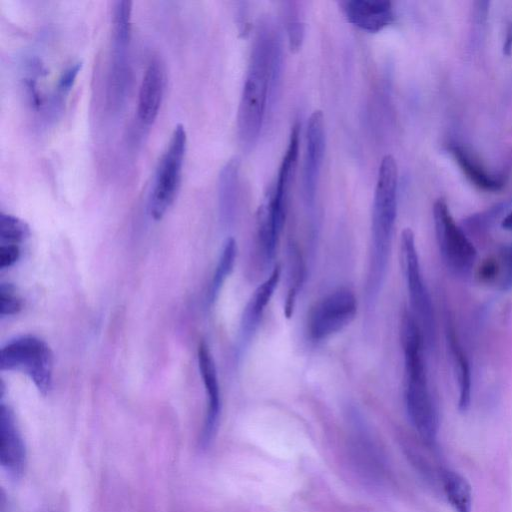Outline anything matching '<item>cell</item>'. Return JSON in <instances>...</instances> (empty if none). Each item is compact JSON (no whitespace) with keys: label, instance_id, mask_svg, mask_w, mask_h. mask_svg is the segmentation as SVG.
<instances>
[{"label":"cell","instance_id":"cell-1","mask_svg":"<svg viewBox=\"0 0 512 512\" xmlns=\"http://www.w3.org/2000/svg\"><path fill=\"white\" fill-rule=\"evenodd\" d=\"M280 64L278 33L269 22H262L252 44L238 108V133L245 147H252L259 137L269 93L278 79Z\"/></svg>","mask_w":512,"mask_h":512},{"label":"cell","instance_id":"cell-2","mask_svg":"<svg viewBox=\"0 0 512 512\" xmlns=\"http://www.w3.org/2000/svg\"><path fill=\"white\" fill-rule=\"evenodd\" d=\"M398 169L393 156L380 163L372 209V258L368 293L373 296L384 279L397 214Z\"/></svg>","mask_w":512,"mask_h":512},{"label":"cell","instance_id":"cell-3","mask_svg":"<svg viewBox=\"0 0 512 512\" xmlns=\"http://www.w3.org/2000/svg\"><path fill=\"white\" fill-rule=\"evenodd\" d=\"M0 370L25 373L38 391L47 395L52 387L53 354L43 340L22 336L1 349Z\"/></svg>","mask_w":512,"mask_h":512},{"label":"cell","instance_id":"cell-4","mask_svg":"<svg viewBox=\"0 0 512 512\" xmlns=\"http://www.w3.org/2000/svg\"><path fill=\"white\" fill-rule=\"evenodd\" d=\"M186 131L181 124L176 125L170 142L162 155L155 174L149 201L150 214L161 220L174 202L179 190L182 167L186 152Z\"/></svg>","mask_w":512,"mask_h":512},{"label":"cell","instance_id":"cell-5","mask_svg":"<svg viewBox=\"0 0 512 512\" xmlns=\"http://www.w3.org/2000/svg\"><path fill=\"white\" fill-rule=\"evenodd\" d=\"M433 220L436 240L444 263L457 275L468 274L474 266L477 251L457 225L449 207L442 199L434 203Z\"/></svg>","mask_w":512,"mask_h":512},{"label":"cell","instance_id":"cell-6","mask_svg":"<svg viewBox=\"0 0 512 512\" xmlns=\"http://www.w3.org/2000/svg\"><path fill=\"white\" fill-rule=\"evenodd\" d=\"M405 370V405L409 419L423 441L436 442L439 420L436 406L429 390L426 366L411 365Z\"/></svg>","mask_w":512,"mask_h":512},{"label":"cell","instance_id":"cell-7","mask_svg":"<svg viewBox=\"0 0 512 512\" xmlns=\"http://www.w3.org/2000/svg\"><path fill=\"white\" fill-rule=\"evenodd\" d=\"M403 269L413 316L424 339L431 344L434 339V314L431 299L423 281L414 233L406 228L401 235Z\"/></svg>","mask_w":512,"mask_h":512},{"label":"cell","instance_id":"cell-8","mask_svg":"<svg viewBox=\"0 0 512 512\" xmlns=\"http://www.w3.org/2000/svg\"><path fill=\"white\" fill-rule=\"evenodd\" d=\"M357 301L347 288L337 289L319 300L308 317L309 335L314 340H323L339 332L355 317Z\"/></svg>","mask_w":512,"mask_h":512},{"label":"cell","instance_id":"cell-9","mask_svg":"<svg viewBox=\"0 0 512 512\" xmlns=\"http://www.w3.org/2000/svg\"><path fill=\"white\" fill-rule=\"evenodd\" d=\"M299 149V125L293 126L285 155L281 161L277 179L268 200L259 208L265 221L281 232L285 220L286 204Z\"/></svg>","mask_w":512,"mask_h":512},{"label":"cell","instance_id":"cell-10","mask_svg":"<svg viewBox=\"0 0 512 512\" xmlns=\"http://www.w3.org/2000/svg\"><path fill=\"white\" fill-rule=\"evenodd\" d=\"M325 150V124L322 111H314L307 125L306 150L302 172V195L305 203L312 207L318 186Z\"/></svg>","mask_w":512,"mask_h":512},{"label":"cell","instance_id":"cell-11","mask_svg":"<svg viewBox=\"0 0 512 512\" xmlns=\"http://www.w3.org/2000/svg\"><path fill=\"white\" fill-rule=\"evenodd\" d=\"M0 464L14 480L22 477L26 466V448L15 415L4 403L0 405Z\"/></svg>","mask_w":512,"mask_h":512},{"label":"cell","instance_id":"cell-12","mask_svg":"<svg viewBox=\"0 0 512 512\" xmlns=\"http://www.w3.org/2000/svg\"><path fill=\"white\" fill-rule=\"evenodd\" d=\"M198 363L207 394V413L201 436V445L205 448L210 444L216 433L221 409L220 390L215 363L209 347L205 342L199 344Z\"/></svg>","mask_w":512,"mask_h":512},{"label":"cell","instance_id":"cell-13","mask_svg":"<svg viewBox=\"0 0 512 512\" xmlns=\"http://www.w3.org/2000/svg\"><path fill=\"white\" fill-rule=\"evenodd\" d=\"M341 5L347 21L367 32H379L394 21L388 0H348Z\"/></svg>","mask_w":512,"mask_h":512},{"label":"cell","instance_id":"cell-14","mask_svg":"<svg viewBox=\"0 0 512 512\" xmlns=\"http://www.w3.org/2000/svg\"><path fill=\"white\" fill-rule=\"evenodd\" d=\"M164 91V71L158 60H152L143 76L137 115L144 125H151L157 118Z\"/></svg>","mask_w":512,"mask_h":512},{"label":"cell","instance_id":"cell-15","mask_svg":"<svg viewBox=\"0 0 512 512\" xmlns=\"http://www.w3.org/2000/svg\"><path fill=\"white\" fill-rule=\"evenodd\" d=\"M281 276V266L276 265L270 276L256 289L246 307L242 322V338L248 339L257 327L261 315L270 301Z\"/></svg>","mask_w":512,"mask_h":512},{"label":"cell","instance_id":"cell-16","mask_svg":"<svg viewBox=\"0 0 512 512\" xmlns=\"http://www.w3.org/2000/svg\"><path fill=\"white\" fill-rule=\"evenodd\" d=\"M450 151L461 171L479 189L492 192L501 189L503 182L487 173L463 148L453 146L450 148Z\"/></svg>","mask_w":512,"mask_h":512},{"label":"cell","instance_id":"cell-17","mask_svg":"<svg viewBox=\"0 0 512 512\" xmlns=\"http://www.w3.org/2000/svg\"><path fill=\"white\" fill-rule=\"evenodd\" d=\"M449 345L458 383V408L461 412H465L469 408L471 401L470 365L453 331L449 333Z\"/></svg>","mask_w":512,"mask_h":512},{"label":"cell","instance_id":"cell-18","mask_svg":"<svg viewBox=\"0 0 512 512\" xmlns=\"http://www.w3.org/2000/svg\"><path fill=\"white\" fill-rule=\"evenodd\" d=\"M444 493L456 512H471L472 490L467 480L455 471L441 473Z\"/></svg>","mask_w":512,"mask_h":512},{"label":"cell","instance_id":"cell-19","mask_svg":"<svg viewBox=\"0 0 512 512\" xmlns=\"http://www.w3.org/2000/svg\"><path fill=\"white\" fill-rule=\"evenodd\" d=\"M236 252V242L232 237H230L224 243L218 264L215 269V273L213 275L209 292V300L211 302L216 299L224 281L231 273L236 258Z\"/></svg>","mask_w":512,"mask_h":512},{"label":"cell","instance_id":"cell-20","mask_svg":"<svg viewBox=\"0 0 512 512\" xmlns=\"http://www.w3.org/2000/svg\"><path fill=\"white\" fill-rule=\"evenodd\" d=\"M132 2L117 1L113 9L112 30L115 44L118 48L125 47L131 34Z\"/></svg>","mask_w":512,"mask_h":512},{"label":"cell","instance_id":"cell-21","mask_svg":"<svg viewBox=\"0 0 512 512\" xmlns=\"http://www.w3.org/2000/svg\"><path fill=\"white\" fill-rule=\"evenodd\" d=\"M239 164L231 159L222 169L219 180L220 202L224 209L230 210L237 197Z\"/></svg>","mask_w":512,"mask_h":512},{"label":"cell","instance_id":"cell-22","mask_svg":"<svg viewBox=\"0 0 512 512\" xmlns=\"http://www.w3.org/2000/svg\"><path fill=\"white\" fill-rule=\"evenodd\" d=\"M29 235V226L23 220L13 215L0 214V244L18 245Z\"/></svg>","mask_w":512,"mask_h":512},{"label":"cell","instance_id":"cell-23","mask_svg":"<svg viewBox=\"0 0 512 512\" xmlns=\"http://www.w3.org/2000/svg\"><path fill=\"white\" fill-rule=\"evenodd\" d=\"M22 309V301L17 296L12 284L0 285V315L8 316L17 314Z\"/></svg>","mask_w":512,"mask_h":512},{"label":"cell","instance_id":"cell-24","mask_svg":"<svg viewBox=\"0 0 512 512\" xmlns=\"http://www.w3.org/2000/svg\"><path fill=\"white\" fill-rule=\"evenodd\" d=\"M287 32L289 37V45L292 51H297L302 43L303 39V23L298 17V11L294 8L287 10Z\"/></svg>","mask_w":512,"mask_h":512},{"label":"cell","instance_id":"cell-25","mask_svg":"<svg viewBox=\"0 0 512 512\" xmlns=\"http://www.w3.org/2000/svg\"><path fill=\"white\" fill-rule=\"evenodd\" d=\"M20 257V249L14 244H0V268L12 266Z\"/></svg>","mask_w":512,"mask_h":512},{"label":"cell","instance_id":"cell-26","mask_svg":"<svg viewBox=\"0 0 512 512\" xmlns=\"http://www.w3.org/2000/svg\"><path fill=\"white\" fill-rule=\"evenodd\" d=\"M499 270L498 262L493 258H487L480 264L477 276L482 282H490L497 277Z\"/></svg>","mask_w":512,"mask_h":512},{"label":"cell","instance_id":"cell-27","mask_svg":"<svg viewBox=\"0 0 512 512\" xmlns=\"http://www.w3.org/2000/svg\"><path fill=\"white\" fill-rule=\"evenodd\" d=\"M80 69L81 63H76L75 65L65 70L58 84V88L61 92L66 93L70 90Z\"/></svg>","mask_w":512,"mask_h":512},{"label":"cell","instance_id":"cell-28","mask_svg":"<svg viewBox=\"0 0 512 512\" xmlns=\"http://www.w3.org/2000/svg\"><path fill=\"white\" fill-rule=\"evenodd\" d=\"M502 227L506 230H512V212H510L502 221Z\"/></svg>","mask_w":512,"mask_h":512}]
</instances>
